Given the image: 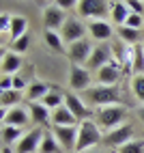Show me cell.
I'll list each match as a JSON object with an SVG mask.
<instances>
[{
	"instance_id": "obj_15",
	"label": "cell",
	"mask_w": 144,
	"mask_h": 153,
	"mask_svg": "<svg viewBox=\"0 0 144 153\" xmlns=\"http://www.w3.org/2000/svg\"><path fill=\"white\" fill-rule=\"evenodd\" d=\"M65 106L71 110V114H73L80 123L86 121V119H90V110L86 106V101L82 97H78L75 93H65Z\"/></svg>"
},
{
	"instance_id": "obj_27",
	"label": "cell",
	"mask_w": 144,
	"mask_h": 153,
	"mask_svg": "<svg viewBox=\"0 0 144 153\" xmlns=\"http://www.w3.org/2000/svg\"><path fill=\"white\" fill-rule=\"evenodd\" d=\"M49 88L45 82H35V84H30L28 86V101H41L47 93H49Z\"/></svg>"
},
{
	"instance_id": "obj_34",
	"label": "cell",
	"mask_w": 144,
	"mask_h": 153,
	"mask_svg": "<svg viewBox=\"0 0 144 153\" xmlns=\"http://www.w3.org/2000/svg\"><path fill=\"white\" fill-rule=\"evenodd\" d=\"M11 19L13 17H9L4 11L0 13V33H2V35H7V33L11 35Z\"/></svg>"
},
{
	"instance_id": "obj_31",
	"label": "cell",
	"mask_w": 144,
	"mask_h": 153,
	"mask_svg": "<svg viewBox=\"0 0 144 153\" xmlns=\"http://www.w3.org/2000/svg\"><path fill=\"white\" fill-rule=\"evenodd\" d=\"M118 153H144V140H131L127 145H123L120 149H116Z\"/></svg>"
},
{
	"instance_id": "obj_9",
	"label": "cell",
	"mask_w": 144,
	"mask_h": 153,
	"mask_svg": "<svg viewBox=\"0 0 144 153\" xmlns=\"http://www.w3.org/2000/svg\"><path fill=\"white\" fill-rule=\"evenodd\" d=\"M133 140V125L131 123H125V125H120L116 129H110L103 134V145L106 147H123V145H127V142Z\"/></svg>"
},
{
	"instance_id": "obj_21",
	"label": "cell",
	"mask_w": 144,
	"mask_h": 153,
	"mask_svg": "<svg viewBox=\"0 0 144 153\" xmlns=\"http://www.w3.org/2000/svg\"><path fill=\"white\" fill-rule=\"evenodd\" d=\"M116 35L120 39V43H125V45H140V39H142V33L140 30H133L129 26H118L116 28Z\"/></svg>"
},
{
	"instance_id": "obj_3",
	"label": "cell",
	"mask_w": 144,
	"mask_h": 153,
	"mask_svg": "<svg viewBox=\"0 0 144 153\" xmlns=\"http://www.w3.org/2000/svg\"><path fill=\"white\" fill-rule=\"evenodd\" d=\"M125 117H127V108L118 104V106H106V108H97L95 112V123L103 129H116L120 125H125Z\"/></svg>"
},
{
	"instance_id": "obj_22",
	"label": "cell",
	"mask_w": 144,
	"mask_h": 153,
	"mask_svg": "<svg viewBox=\"0 0 144 153\" xmlns=\"http://www.w3.org/2000/svg\"><path fill=\"white\" fill-rule=\"evenodd\" d=\"M0 136H2V145H4V147H11L13 142H19V140H22L24 131H22V127H15V125H2Z\"/></svg>"
},
{
	"instance_id": "obj_5",
	"label": "cell",
	"mask_w": 144,
	"mask_h": 153,
	"mask_svg": "<svg viewBox=\"0 0 144 153\" xmlns=\"http://www.w3.org/2000/svg\"><path fill=\"white\" fill-rule=\"evenodd\" d=\"M123 74H125V69H123V65L118 63L116 56H114L106 67H101L97 71V82L101 86H116L118 80L123 78Z\"/></svg>"
},
{
	"instance_id": "obj_41",
	"label": "cell",
	"mask_w": 144,
	"mask_h": 153,
	"mask_svg": "<svg viewBox=\"0 0 144 153\" xmlns=\"http://www.w3.org/2000/svg\"><path fill=\"white\" fill-rule=\"evenodd\" d=\"M84 153H99L97 149H88V151H84Z\"/></svg>"
},
{
	"instance_id": "obj_17",
	"label": "cell",
	"mask_w": 144,
	"mask_h": 153,
	"mask_svg": "<svg viewBox=\"0 0 144 153\" xmlns=\"http://www.w3.org/2000/svg\"><path fill=\"white\" fill-rule=\"evenodd\" d=\"M52 123L54 127H73V125H80V121L71 114V110L67 106H60L52 112Z\"/></svg>"
},
{
	"instance_id": "obj_2",
	"label": "cell",
	"mask_w": 144,
	"mask_h": 153,
	"mask_svg": "<svg viewBox=\"0 0 144 153\" xmlns=\"http://www.w3.org/2000/svg\"><path fill=\"white\" fill-rule=\"evenodd\" d=\"M82 99H86L88 104L97 106V108L118 106L120 104V91H118V86H101V84H97V86H90Z\"/></svg>"
},
{
	"instance_id": "obj_26",
	"label": "cell",
	"mask_w": 144,
	"mask_h": 153,
	"mask_svg": "<svg viewBox=\"0 0 144 153\" xmlns=\"http://www.w3.org/2000/svg\"><path fill=\"white\" fill-rule=\"evenodd\" d=\"M22 99V93L15 88L11 91H4V93H0V106H2V110H11L17 106V101Z\"/></svg>"
},
{
	"instance_id": "obj_18",
	"label": "cell",
	"mask_w": 144,
	"mask_h": 153,
	"mask_svg": "<svg viewBox=\"0 0 144 153\" xmlns=\"http://www.w3.org/2000/svg\"><path fill=\"white\" fill-rule=\"evenodd\" d=\"M28 112L37 125H45L47 121H52V110L45 108L41 101H28Z\"/></svg>"
},
{
	"instance_id": "obj_33",
	"label": "cell",
	"mask_w": 144,
	"mask_h": 153,
	"mask_svg": "<svg viewBox=\"0 0 144 153\" xmlns=\"http://www.w3.org/2000/svg\"><path fill=\"white\" fill-rule=\"evenodd\" d=\"M142 24H144V15H138V13H131V15L127 17V22H125V26H129V28H133V30H140Z\"/></svg>"
},
{
	"instance_id": "obj_14",
	"label": "cell",
	"mask_w": 144,
	"mask_h": 153,
	"mask_svg": "<svg viewBox=\"0 0 144 153\" xmlns=\"http://www.w3.org/2000/svg\"><path fill=\"white\" fill-rule=\"evenodd\" d=\"M30 112L22 106H15L11 110H2V125H15V127H26L30 123Z\"/></svg>"
},
{
	"instance_id": "obj_13",
	"label": "cell",
	"mask_w": 144,
	"mask_h": 153,
	"mask_svg": "<svg viewBox=\"0 0 144 153\" xmlns=\"http://www.w3.org/2000/svg\"><path fill=\"white\" fill-rule=\"evenodd\" d=\"M78 127H80V125H73V127H54V129H52V134H54V138L58 140V145L63 147V151H67V153H75Z\"/></svg>"
},
{
	"instance_id": "obj_25",
	"label": "cell",
	"mask_w": 144,
	"mask_h": 153,
	"mask_svg": "<svg viewBox=\"0 0 144 153\" xmlns=\"http://www.w3.org/2000/svg\"><path fill=\"white\" fill-rule=\"evenodd\" d=\"M41 104L54 112L56 108L65 106V93H60V91H49V93H47L43 99H41Z\"/></svg>"
},
{
	"instance_id": "obj_6",
	"label": "cell",
	"mask_w": 144,
	"mask_h": 153,
	"mask_svg": "<svg viewBox=\"0 0 144 153\" xmlns=\"http://www.w3.org/2000/svg\"><path fill=\"white\" fill-rule=\"evenodd\" d=\"M86 30H88V26H84V22H82V19L69 15L67 22H65V26L60 28V37H63V41H65L67 45H71V43L80 41V39H86V37H84Z\"/></svg>"
},
{
	"instance_id": "obj_19",
	"label": "cell",
	"mask_w": 144,
	"mask_h": 153,
	"mask_svg": "<svg viewBox=\"0 0 144 153\" xmlns=\"http://www.w3.org/2000/svg\"><path fill=\"white\" fill-rule=\"evenodd\" d=\"M110 15H112V22L116 26H125L127 17L131 15L127 2H123V0H114V2H110Z\"/></svg>"
},
{
	"instance_id": "obj_23",
	"label": "cell",
	"mask_w": 144,
	"mask_h": 153,
	"mask_svg": "<svg viewBox=\"0 0 144 153\" xmlns=\"http://www.w3.org/2000/svg\"><path fill=\"white\" fill-rule=\"evenodd\" d=\"M63 149H60L58 140L54 138V134L49 129H45V136L43 140H41V147H39V153H60Z\"/></svg>"
},
{
	"instance_id": "obj_35",
	"label": "cell",
	"mask_w": 144,
	"mask_h": 153,
	"mask_svg": "<svg viewBox=\"0 0 144 153\" xmlns=\"http://www.w3.org/2000/svg\"><path fill=\"white\" fill-rule=\"evenodd\" d=\"M127 7H129V11H131V13L144 15V2H140V0H129Z\"/></svg>"
},
{
	"instance_id": "obj_39",
	"label": "cell",
	"mask_w": 144,
	"mask_h": 153,
	"mask_svg": "<svg viewBox=\"0 0 144 153\" xmlns=\"http://www.w3.org/2000/svg\"><path fill=\"white\" fill-rule=\"evenodd\" d=\"M136 117H138V119L142 121V123H144V106H140V108L136 110Z\"/></svg>"
},
{
	"instance_id": "obj_32",
	"label": "cell",
	"mask_w": 144,
	"mask_h": 153,
	"mask_svg": "<svg viewBox=\"0 0 144 153\" xmlns=\"http://www.w3.org/2000/svg\"><path fill=\"white\" fill-rule=\"evenodd\" d=\"M11 45H13V52H15V54H22V52H26V50H28V45H30V35L26 33L24 37L15 39V41H13Z\"/></svg>"
},
{
	"instance_id": "obj_24",
	"label": "cell",
	"mask_w": 144,
	"mask_h": 153,
	"mask_svg": "<svg viewBox=\"0 0 144 153\" xmlns=\"http://www.w3.org/2000/svg\"><path fill=\"white\" fill-rule=\"evenodd\" d=\"M28 19L26 17H22V15H13V19H11V41H15V39H19V37H24L26 33H28Z\"/></svg>"
},
{
	"instance_id": "obj_37",
	"label": "cell",
	"mask_w": 144,
	"mask_h": 153,
	"mask_svg": "<svg viewBox=\"0 0 144 153\" xmlns=\"http://www.w3.org/2000/svg\"><path fill=\"white\" fill-rule=\"evenodd\" d=\"M13 88H15V91H19V93H22V91L26 88V80H24L22 76H13Z\"/></svg>"
},
{
	"instance_id": "obj_38",
	"label": "cell",
	"mask_w": 144,
	"mask_h": 153,
	"mask_svg": "<svg viewBox=\"0 0 144 153\" xmlns=\"http://www.w3.org/2000/svg\"><path fill=\"white\" fill-rule=\"evenodd\" d=\"M56 4H58L60 9H63V11H65V9H75V7H78L75 0H58Z\"/></svg>"
},
{
	"instance_id": "obj_7",
	"label": "cell",
	"mask_w": 144,
	"mask_h": 153,
	"mask_svg": "<svg viewBox=\"0 0 144 153\" xmlns=\"http://www.w3.org/2000/svg\"><path fill=\"white\" fill-rule=\"evenodd\" d=\"M90 71L82 65H71V71H69V88L73 93H86L90 88Z\"/></svg>"
},
{
	"instance_id": "obj_20",
	"label": "cell",
	"mask_w": 144,
	"mask_h": 153,
	"mask_svg": "<svg viewBox=\"0 0 144 153\" xmlns=\"http://www.w3.org/2000/svg\"><path fill=\"white\" fill-rule=\"evenodd\" d=\"M19 67H22V58H19V54L15 52H4L2 54V65H0V69H2V76H15Z\"/></svg>"
},
{
	"instance_id": "obj_10",
	"label": "cell",
	"mask_w": 144,
	"mask_h": 153,
	"mask_svg": "<svg viewBox=\"0 0 144 153\" xmlns=\"http://www.w3.org/2000/svg\"><path fill=\"white\" fill-rule=\"evenodd\" d=\"M92 48H95V45H92L88 39H80V41L67 45V56L71 58V63H73V65L86 67L88 58H90V54H92Z\"/></svg>"
},
{
	"instance_id": "obj_4",
	"label": "cell",
	"mask_w": 144,
	"mask_h": 153,
	"mask_svg": "<svg viewBox=\"0 0 144 153\" xmlns=\"http://www.w3.org/2000/svg\"><path fill=\"white\" fill-rule=\"evenodd\" d=\"M75 11L80 17H88L90 22H97V19H106L110 15V2H106V0H80Z\"/></svg>"
},
{
	"instance_id": "obj_1",
	"label": "cell",
	"mask_w": 144,
	"mask_h": 153,
	"mask_svg": "<svg viewBox=\"0 0 144 153\" xmlns=\"http://www.w3.org/2000/svg\"><path fill=\"white\" fill-rule=\"evenodd\" d=\"M103 142V134L101 127L95 123V119H86L82 121L78 127V142H75V153H84L90 147H97Z\"/></svg>"
},
{
	"instance_id": "obj_28",
	"label": "cell",
	"mask_w": 144,
	"mask_h": 153,
	"mask_svg": "<svg viewBox=\"0 0 144 153\" xmlns=\"http://www.w3.org/2000/svg\"><path fill=\"white\" fill-rule=\"evenodd\" d=\"M45 43L54 50V52H65V41L60 33H54V30H45Z\"/></svg>"
},
{
	"instance_id": "obj_12",
	"label": "cell",
	"mask_w": 144,
	"mask_h": 153,
	"mask_svg": "<svg viewBox=\"0 0 144 153\" xmlns=\"http://www.w3.org/2000/svg\"><path fill=\"white\" fill-rule=\"evenodd\" d=\"M67 11H63L58 4H47L43 9V26L47 30H54L56 33V28H63L65 22H67Z\"/></svg>"
},
{
	"instance_id": "obj_30",
	"label": "cell",
	"mask_w": 144,
	"mask_h": 153,
	"mask_svg": "<svg viewBox=\"0 0 144 153\" xmlns=\"http://www.w3.org/2000/svg\"><path fill=\"white\" fill-rule=\"evenodd\" d=\"M131 91H133V95H136V99L144 106V74L131 78Z\"/></svg>"
},
{
	"instance_id": "obj_36",
	"label": "cell",
	"mask_w": 144,
	"mask_h": 153,
	"mask_svg": "<svg viewBox=\"0 0 144 153\" xmlns=\"http://www.w3.org/2000/svg\"><path fill=\"white\" fill-rule=\"evenodd\" d=\"M11 88H13V76H2L0 78V93L11 91Z\"/></svg>"
},
{
	"instance_id": "obj_29",
	"label": "cell",
	"mask_w": 144,
	"mask_h": 153,
	"mask_svg": "<svg viewBox=\"0 0 144 153\" xmlns=\"http://www.w3.org/2000/svg\"><path fill=\"white\" fill-rule=\"evenodd\" d=\"M144 74V45H133V76Z\"/></svg>"
},
{
	"instance_id": "obj_11",
	"label": "cell",
	"mask_w": 144,
	"mask_h": 153,
	"mask_svg": "<svg viewBox=\"0 0 144 153\" xmlns=\"http://www.w3.org/2000/svg\"><path fill=\"white\" fill-rule=\"evenodd\" d=\"M43 136H45V129H41V127H35V129L26 131L22 136V140L17 142V151L15 153H37Z\"/></svg>"
},
{
	"instance_id": "obj_16",
	"label": "cell",
	"mask_w": 144,
	"mask_h": 153,
	"mask_svg": "<svg viewBox=\"0 0 144 153\" xmlns=\"http://www.w3.org/2000/svg\"><path fill=\"white\" fill-rule=\"evenodd\" d=\"M88 33H90V37L95 39V41L106 43L108 39L112 37V33H114V28H112V24L106 22V19H97V22L88 24Z\"/></svg>"
},
{
	"instance_id": "obj_8",
	"label": "cell",
	"mask_w": 144,
	"mask_h": 153,
	"mask_svg": "<svg viewBox=\"0 0 144 153\" xmlns=\"http://www.w3.org/2000/svg\"><path fill=\"white\" fill-rule=\"evenodd\" d=\"M112 58H114V50H112V45L97 43L95 48H92V54H90L88 63H86V69L88 71H99L101 67H106Z\"/></svg>"
},
{
	"instance_id": "obj_40",
	"label": "cell",
	"mask_w": 144,
	"mask_h": 153,
	"mask_svg": "<svg viewBox=\"0 0 144 153\" xmlns=\"http://www.w3.org/2000/svg\"><path fill=\"white\" fill-rule=\"evenodd\" d=\"M0 153H15V151H13L11 147H4V145H2V149H0Z\"/></svg>"
}]
</instances>
